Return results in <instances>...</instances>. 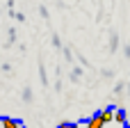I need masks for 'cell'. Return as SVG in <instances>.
I'll list each match as a JSON object with an SVG mask.
<instances>
[{"label": "cell", "mask_w": 130, "mask_h": 128, "mask_svg": "<svg viewBox=\"0 0 130 128\" xmlns=\"http://www.w3.org/2000/svg\"><path fill=\"white\" fill-rule=\"evenodd\" d=\"M23 124L18 121V119H14V117H2L0 119V128H21Z\"/></svg>", "instance_id": "1"}, {"label": "cell", "mask_w": 130, "mask_h": 128, "mask_svg": "<svg viewBox=\"0 0 130 128\" xmlns=\"http://www.w3.org/2000/svg\"><path fill=\"white\" fill-rule=\"evenodd\" d=\"M98 117H101V121H103V124L107 126L110 121H114V108H112V105H110V108H105V110H103V112H101Z\"/></svg>", "instance_id": "2"}, {"label": "cell", "mask_w": 130, "mask_h": 128, "mask_svg": "<svg viewBox=\"0 0 130 128\" xmlns=\"http://www.w3.org/2000/svg\"><path fill=\"white\" fill-rule=\"evenodd\" d=\"M103 126H105V124L101 121V117H98V115H94L91 119H87V128H103Z\"/></svg>", "instance_id": "3"}, {"label": "cell", "mask_w": 130, "mask_h": 128, "mask_svg": "<svg viewBox=\"0 0 130 128\" xmlns=\"http://www.w3.org/2000/svg\"><path fill=\"white\" fill-rule=\"evenodd\" d=\"M114 121H117V124H126V121H128L126 110H117V112H114Z\"/></svg>", "instance_id": "4"}, {"label": "cell", "mask_w": 130, "mask_h": 128, "mask_svg": "<svg viewBox=\"0 0 130 128\" xmlns=\"http://www.w3.org/2000/svg\"><path fill=\"white\" fill-rule=\"evenodd\" d=\"M117 48H119V34H114V32H112V39H110V50H112V53H117Z\"/></svg>", "instance_id": "5"}, {"label": "cell", "mask_w": 130, "mask_h": 128, "mask_svg": "<svg viewBox=\"0 0 130 128\" xmlns=\"http://www.w3.org/2000/svg\"><path fill=\"white\" fill-rule=\"evenodd\" d=\"M57 128H78V124H73V121H62Z\"/></svg>", "instance_id": "6"}, {"label": "cell", "mask_w": 130, "mask_h": 128, "mask_svg": "<svg viewBox=\"0 0 130 128\" xmlns=\"http://www.w3.org/2000/svg\"><path fill=\"white\" fill-rule=\"evenodd\" d=\"M80 76H82V69H78V66H75V69H73V73H71V78H73V80H78Z\"/></svg>", "instance_id": "7"}, {"label": "cell", "mask_w": 130, "mask_h": 128, "mask_svg": "<svg viewBox=\"0 0 130 128\" xmlns=\"http://www.w3.org/2000/svg\"><path fill=\"white\" fill-rule=\"evenodd\" d=\"M123 87H126V82H119L117 89H114V94H123Z\"/></svg>", "instance_id": "8"}, {"label": "cell", "mask_w": 130, "mask_h": 128, "mask_svg": "<svg viewBox=\"0 0 130 128\" xmlns=\"http://www.w3.org/2000/svg\"><path fill=\"white\" fill-rule=\"evenodd\" d=\"M23 98H25V101H32V92L25 89V92H23Z\"/></svg>", "instance_id": "9"}, {"label": "cell", "mask_w": 130, "mask_h": 128, "mask_svg": "<svg viewBox=\"0 0 130 128\" xmlns=\"http://www.w3.org/2000/svg\"><path fill=\"white\" fill-rule=\"evenodd\" d=\"M123 50H126V55H128V57H130V46H126V48H123Z\"/></svg>", "instance_id": "10"}, {"label": "cell", "mask_w": 130, "mask_h": 128, "mask_svg": "<svg viewBox=\"0 0 130 128\" xmlns=\"http://www.w3.org/2000/svg\"><path fill=\"white\" fill-rule=\"evenodd\" d=\"M123 128H130V121H126V124H123Z\"/></svg>", "instance_id": "11"}]
</instances>
